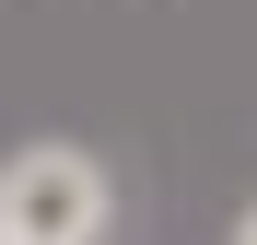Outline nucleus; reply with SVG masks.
<instances>
[{
	"label": "nucleus",
	"mask_w": 257,
	"mask_h": 245,
	"mask_svg": "<svg viewBox=\"0 0 257 245\" xmlns=\"http://www.w3.org/2000/svg\"><path fill=\"white\" fill-rule=\"evenodd\" d=\"M105 210H117V187L82 140H24L0 163V233L12 245H94Z\"/></svg>",
	"instance_id": "nucleus-1"
},
{
	"label": "nucleus",
	"mask_w": 257,
	"mask_h": 245,
	"mask_svg": "<svg viewBox=\"0 0 257 245\" xmlns=\"http://www.w3.org/2000/svg\"><path fill=\"white\" fill-rule=\"evenodd\" d=\"M234 245H257V198H245V210H234Z\"/></svg>",
	"instance_id": "nucleus-2"
},
{
	"label": "nucleus",
	"mask_w": 257,
	"mask_h": 245,
	"mask_svg": "<svg viewBox=\"0 0 257 245\" xmlns=\"http://www.w3.org/2000/svg\"><path fill=\"white\" fill-rule=\"evenodd\" d=\"M0 245H12V233H0Z\"/></svg>",
	"instance_id": "nucleus-3"
}]
</instances>
